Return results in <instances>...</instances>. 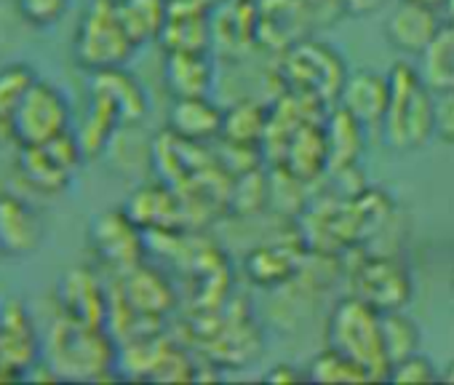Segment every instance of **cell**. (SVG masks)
I'll return each instance as SVG.
<instances>
[{
	"label": "cell",
	"mask_w": 454,
	"mask_h": 385,
	"mask_svg": "<svg viewBox=\"0 0 454 385\" xmlns=\"http://www.w3.org/2000/svg\"><path fill=\"white\" fill-rule=\"evenodd\" d=\"M393 217V199L385 190L361 187L318 199L302 217L300 231L310 252L340 257L372 241Z\"/></svg>",
	"instance_id": "obj_1"
},
{
	"label": "cell",
	"mask_w": 454,
	"mask_h": 385,
	"mask_svg": "<svg viewBox=\"0 0 454 385\" xmlns=\"http://www.w3.org/2000/svg\"><path fill=\"white\" fill-rule=\"evenodd\" d=\"M390 102L382 118V142L393 153L422 150L435 137V91L422 73L406 62H395L387 73Z\"/></svg>",
	"instance_id": "obj_2"
},
{
	"label": "cell",
	"mask_w": 454,
	"mask_h": 385,
	"mask_svg": "<svg viewBox=\"0 0 454 385\" xmlns=\"http://www.w3.org/2000/svg\"><path fill=\"white\" fill-rule=\"evenodd\" d=\"M187 326L190 342L198 345L211 366L247 369L265 350L262 329L254 324L244 302H224L214 310H195Z\"/></svg>",
	"instance_id": "obj_3"
},
{
	"label": "cell",
	"mask_w": 454,
	"mask_h": 385,
	"mask_svg": "<svg viewBox=\"0 0 454 385\" xmlns=\"http://www.w3.org/2000/svg\"><path fill=\"white\" fill-rule=\"evenodd\" d=\"M46 364L54 377L107 380L118 366V342L107 326H89L59 313L46 337Z\"/></svg>",
	"instance_id": "obj_4"
},
{
	"label": "cell",
	"mask_w": 454,
	"mask_h": 385,
	"mask_svg": "<svg viewBox=\"0 0 454 385\" xmlns=\"http://www.w3.org/2000/svg\"><path fill=\"white\" fill-rule=\"evenodd\" d=\"M348 75L350 73L345 57L316 38L292 43L278 54L276 65V78L284 86V91L302 94L326 107L340 102Z\"/></svg>",
	"instance_id": "obj_5"
},
{
	"label": "cell",
	"mask_w": 454,
	"mask_h": 385,
	"mask_svg": "<svg viewBox=\"0 0 454 385\" xmlns=\"http://www.w3.org/2000/svg\"><path fill=\"white\" fill-rule=\"evenodd\" d=\"M326 345L353 358L372 382L387 380L390 358L382 337V313L358 297H345L334 305L326 321Z\"/></svg>",
	"instance_id": "obj_6"
},
{
	"label": "cell",
	"mask_w": 454,
	"mask_h": 385,
	"mask_svg": "<svg viewBox=\"0 0 454 385\" xmlns=\"http://www.w3.org/2000/svg\"><path fill=\"white\" fill-rule=\"evenodd\" d=\"M260 49L278 57L292 43L337 25L348 17V9L345 0H260Z\"/></svg>",
	"instance_id": "obj_7"
},
{
	"label": "cell",
	"mask_w": 454,
	"mask_h": 385,
	"mask_svg": "<svg viewBox=\"0 0 454 385\" xmlns=\"http://www.w3.org/2000/svg\"><path fill=\"white\" fill-rule=\"evenodd\" d=\"M137 51V43L126 33L121 14H118V0H89L83 12V20L75 30L73 54L75 62L89 70H110L123 67Z\"/></svg>",
	"instance_id": "obj_8"
},
{
	"label": "cell",
	"mask_w": 454,
	"mask_h": 385,
	"mask_svg": "<svg viewBox=\"0 0 454 385\" xmlns=\"http://www.w3.org/2000/svg\"><path fill=\"white\" fill-rule=\"evenodd\" d=\"M350 295L364 300L377 313L403 310L414 297V279L406 263L385 255H366L348 268Z\"/></svg>",
	"instance_id": "obj_9"
},
{
	"label": "cell",
	"mask_w": 454,
	"mask_h": 385,
	"mask_svg": "<svg viewBox=\"0 0 454 385\" xmlns=\"http://www.w3.org/2000/svg\"><path fill=\"white\" fill-rule=\"evenodd\" d=\"M83 158L86 155L81 150V142L70 129L49 142L20 147V171L30 187L46 192V196H57L73 185V177Z\"/></svg>",
	"instance_id": "obj_10"
},
{
	"label": "cell",
	"mask_w": 454,
	"mask_h": 385,
	"mask_svg": "<svg viewBox=\"0 0 454 385\" xmlns=\"http://www.w3.org/2000/svg\"><path fill=\"white\" fill-rule=\"evenodd\" d=\"M89 244L97 260L115 276L142 265L150 249L145 231L123 209H107L97 215L89 225Z\"/></svg>",
	"instance_id": "obj_11"
},
{
	"label": "cell",
	"mask_w": 454,
	"mask_h": 385,
	"mask_svg": "<svg viewBox=\"0 0 454 385\" xmlns=\"http://www.w3.org/2000/svg\"><path fill=\"white\" fill-rule=\"evenodd\" d=\"M70 118L73 113L67 97L57 86L46 81H35V86L27 91V97L22 99V105L17 107L9 123L12 139H17L20 147L49 142L70 131Z\"/></svg>",
	"instance_id": "obj_12"
},
{
	"label": "cell",
	"mask_w": 454,
	"mask_h": 385,
	"mask_svg": "<svg viewBox=\"0 0 454 385\" xmlns=\"http://www.w3.org/2000/svg\"><path fill=\"white\" fill-rule=\"evenodd\" d=\"M260 0H227L211 12V54L216 59L241 62L260 51Z\"/></svg>",
	"instance_id": "obj_13"
},
{
	"label": "cell",
	"mask_w": 454,
	"mask_h": 385,
	"mask_svg": "<svg viewBox=\"0 0 454 385\" xmlns=\"http://www.w3.org/2000/svg\"><path fill=\"white\" fill-rule=\"evenodd\" d=\"M308 255L310 247L302 231H297L294 236L254 247L244 257V276L260 289H281L305 273Z\"/></svg>",
	"instance_id": "obj_14"
},
{
	"label": "cell",
	"mask_w": 454,
	"mask_h": 385,
	"mask_svg": "<svg viewBox=\"0 0 454 385\" xmlns=\"http://www.w3.org/2000/svg\"><path fill=\"white\" fill-rule=\"evenodd\" d=\"M121 209L145 231V236L187 231L182 196L163 179L139 185Z\"/></svg>",
	"instance_id": "obj_15"
},
{
	"label": "cell",
	"mask_w": 454,
	"mask_h": 385,
	"mask_svg": "<svg viewBox=\"0 0 454 385\" xmlns=\"http://www.w3.org/2000/svg\"><path fill=\"white\" fill-rule=\"evenodd\" d=\"M150 158H153L158 177L166 185H171L174 190H182L198 174H203L208 166L216 163V155L208 153L200 142H190V139L174 134L171 129H163L153 139Z\"/></svg>",
	"instance_id": "obj_16"
},
{
	"label": "cell",
	"mask_w": 454,
	"mask_h": 385,
	"mask_svg": "<svg viewBox=\"0 0 454 385\" xmlns=\"http://www.w3.org/2000/svg\"><path fill=\"white\" fill-rule=\"evenodd\" d=\"M38 334L27 308L20 300L0 302V377H22L35 366Z\"/></svg>",
	"instance_id": "obj_17"
},
{
	"label": "cell",
	"mask_w": 454,
	"mask_h": 385,
	"mask_svg": "<svg viewBox=\"0 0 454 385\" xmlns=\"http://www.w3.org/2000/svg\"><path fill=\"white\" fill-rule=\"evenodd\" d=\"M57 300L62 316L89 326H107L110 287H105L91 268H70L59 279Z\"/></svg>",
	"instance_id": "obj_18"
},
{
	"label": "cell",
	"mask_w": 454,
	"mask_h": 385,
	"mask_svg": "<svg viewBox=\"0 0 454 385\" xmlns=\"http://www.w3.org/2000/svg\"><path fill=\"white\" fill-rule=\"evenodd\" d=\"M441 25L443 22L438 17V9L414 4V0H401L385 22V38L395 51L406 57H422Z\"/></svg>",
	"instance_id": "obj_19"
},
{
	"label": "cell",
	"mask_w": 454,
	"mask_h": 385,
	"mask_svg": "<svg viewBox=\"0 0 454 385\" xmlns=\"http://www.w3.org/2000/svg\"><path fill=\"white\" fill-rule=\"evenodd\" d=\"M158 43L163 51H208L211 54V12L195 0H168V17Z\"/></svg>",
	"instance_id": "obj_20"
},
{
	"label": "cell",
	"mask_w": 454,
	"mask_h": 385,
	"mask_svg": "<svg viewBox=\"0 0 454 385\" xmlns=\"http://www.w3.org/2000/svg\"><path fill=\"white\" fill-rule=\"evenodd\" d=\"M43 236L41 217L14 192H0V255L27 257Z\"/></svg>",
	"instance_id": "obj_21"
},
{
	"label": "cell",
	"mask_w": 454,
	"mask_h": 385,
	"mask_svg": "<svg viewBox=\"0 0 454 385\" xmlns=\"http://www.w3.org/2000/svg\"><path fill=\"white\" fill-rule=\"evenodd\" d=\"M364 123L348 113L342 105H332L324 118L326 147H329V174H342L358 169L364 158Z\"/></svg>",
	"instance_id": "obj_22"
},
{
	"label": "cell",
	"mask_w": 454,
	"mask_h": 385,
	"mask_svg": "<svg viewBox=\"0 0 454 385\" xmlns=\"http://www.w3.org/2000/svg\"><path fill=\"white\" fill-rule=\"evenodd\" d=\"M214 62L208 51H168L163 59V83L176 97H208L214 89Z\"/></svg>",
	"instance_id": "obj_23"
},
{
	"label": "cell",
	"mask_w": 454,
	"mask_h": 385,
	"mask_svg": "<svg viewBox=\"0 0 454 385\" xmlns=\"http://www.w3.org/2000/svg\"><path fill=\"white\" fill-rule=\"evenodd\" d=\"M390 102V83L387 75L372 70H356L348 75L340 102L348 113H353L364 126H380Z\"/></svg>",
	"instance_id": "obj_24"
},
{
	"label": "cell",
	"mask_w": 454,
	"mask_h": 385,
	"mask_svg": "<svg viewBox=\"0 0 454 385\" xmlns=\"http://www.w3.org/2000/svg\"><path fill=\"white\" fill-rule=\"evenodd\" d=\"M224 110L214 105L208 97H176L168 107V126L174 134L190 142H211L222 134Z\"/></svg>",
	"instance_id": "obj_25"
},
{
	"label": "cell",
	"mask_w": 454,
	"mask_h": 385,
	"mask_svg": "<svg viewBox=\"0 0 454 385\" xmlns=\"http://www.w3.org/2000/svg\"><path fill=\"white\" fill-rule=\"evenodd\" d=\"M89 94L105 97L121 113L123 126L139 123L147 115V94L139 86V81L131 73H126L123 67H110V70L91 73Z\"/></svg>",
	"instance_id": "obj_26"
},
{
	"label": "cell",
	"mask_w": 454,
	"mask_h": 385,
	"mask_svg": "<svg viewBox=\"0 0 454 385\" xmlns=\"http://www.w3.org/2000/svg\"><path fill=\"white\" fill-rule=\"evenodd\" d=\"M268 118H270L268 105H262L257 99H241L233 107L224 110L219 139L227 142V145L260 147L262 150L265 131H268Z\"/></svg>",
	"instance_id": "obj_27"
},
{
	"label": "cell",
	"mask_w": 454,
	"mask_h": 385,
	"mask_svg": "<svg viewBox=\"0 0 454 385\" xmlns=\"http://www.w3.org/2000/svg\"><path fill=\"white\" fill-rule=\"evenodd\" d=\"M121 126H123L121 113L105 97L89 94V110L83 115V123L75 131L83 155L86 158H97L99 153H105V147L110 145V139L115 137V131Z\"/></svg>",
	"instance_id": "obj_28"
},
{
	"label": "cell",
	"mask_w": 454,
	"mask_h": 385,
	"mask_svg": "<svg viewBox=\"0 0 454 385\" xmlns=\"http://www.w3.org/2000/svg\"><path fill=\"white\" fill-rule=\"evenodd\" d=\"M118 14L126 33L139 49L160 38L168 17V0H118Z\"/></svg>",
	"instance_id": "obj_29"
},
{
	"label": "cell",
	"mask_w": 454,
	"mask_h": 385,
	"mask_svg": "<svg viewBox=\"0 0 454 385\" xmlns=\"http://www.w3.org/2000/svg\"><path fill=\"white\" fill-rule=\"evenodd\" d=\"M422 59V78L425 83L438 94V91H451L454 89V25L443 22L430 46L425 49Z\"/></svg>",
	"instance_id": "obj_30"
},
{
	"label": "cell",
	"mask_w": 454,
	"mask_h": 385,
	"mask_svg": "<svg viewBox=\"0 0 454 385\" xmlns=\"http://www.w3.org/2000/svg\"><path fill=\"white\" fill-rule=\"evenodd\" d=\"M308 382H316V385H348V382H372V380L353 358H348L337 348L326 345L324 350H318L310 358Z\"/></svg>",
	"instance_id": "obj_31"
},
{
	"label": "cell",
	"mask_w": 454,
	"mask_h": 385,
	"mask_svg": "<svg viewBox=\"0 0 454 385\" xmlns=\"http://www.w3.org/2000/svg\"><path fill=\"white\" fill-rule=\"evenodd\" d=\"M382 337H385V350H387L390 366L395 361L417 353L419 350V342H422L419 326L403 310L382 313Z\"/></svg>",
	"instance_id": "obj_32"
},
{
	"label": "cell",
	"mask_w": 454,
	"mask_h": 385,
	"mask_svg": "<svg viewBox=\"0 0 454 385\" xmlns=\"http://www.w3.org/2000/svg\"><path fill=\"white\" fill-rule=\"evenodd\" d=\"M38 75L33 73V67L27 65H6L0 70V123L9 126L17 107L22 105V99L27 97V91L35 86Z\"/></svg>",
	"instance_id": "obj_33"
},
{
	"label": "cell",
	"mask_w": 454,
	"mask_h": 385,
	"mask_svg": "<svg viewBox=\"0 0 454 385\" xmlns=\"http://www.w3.org/2000/svg\"><path fill=\"white\" fill-rule=\"evenodd\" d=\"M387 382L398 385H427V382H441V372H435L430 356L425 353H411L401 361H395L387 372Z\"/></svg>",
	"instance_id": "obj_34"
},
{
	"label": "cell",
	"mask_w": 454,
	"mask_h": 385,
	"mask_svg": "<svg viewBox=\"0 0 454 385\" xmlns=\"http://www.w3.org/2000/svg\"><path fill=\"white\" fill-rule=\"evenodd\" d=\"M20 14L35 25V28H49L54 22H59L67 9H70V0H17Z\"/></svg>",
	"instance_id": "obj_35"
},
{
	"label": "cell",
	"mask_w": 454,
	"mask_h": 385,
	"mask_svg": "<svg viewBox=\"0 0 454 385\" xmlns=\"http://www.w3.org/2000/svg\"><path fill=\"white\" fill-rule=\"evenodd\" d=\"M435 137L454 145V89L435 94Z\"/></svg>",
	"instance_id": "obj_36"
},
{
	"label": "cell",
	"mask_w": 454,
	"mask_h": 385,
	"mask_svg": "<svg viewBox=\"0 0 454 385\" xmlns=\"http://www.w3.org/2000/svg\"><path fill=\"white\" fill-rule=\"evenodd\" d=\"M262 380L270 382V385H294V382L308 380V372H302V369H300L297 364H292V361H281V364H273V366L265 372Z\"/></svg>",
	"instance_id": "obj_37"
},
{
	"label": "cell",
	"mask_w": 454,
	"mask_h": 385,
	"mask_svg": "<svg viewBox=\"0 0 454 385\" xmlns=\"http://www.w3.org/2000/svg\"><path fill=\"white\" fill-rule=\"evenodd\" d=\"M387 6V0H345L348 17H369Z\"/></svg>",
	"instance_id": "obj_38"
},
{
	"label": "cell",
	"mask_w": 454,
	"mask_h": 385,
	"mask_svg": "<svg viewBox=\"0 0 454 385\" xmlns=\"http://www.w3.org/2000/svg\"><path fill=\"white\" fill-rule=\"evenodd\" d=\"M195 4H198V6H203L206 12H216L222 4H227V0H195Z\"/></svg>",
	"instance_id": "obj_39"
},
{
	"label": "cell",
	"mask_w": 454,
	"mask_h": 385,
	"mask_svg": "<svg viewBox=\"0 0 454 385\" xmlns=\"http://www.w3.org/2000/svg\"><path fill=\"white\" fill-rule=\"evenodd\" d=\"M441 382H454V358L446 364V369L441 372Z\"/></svg>",
	"instance_id": "obj_40"
},
{
	"label": "cell",
	"mask_w": 454,
	"mask_h": 385,
	"mask_svg": "<svg viewBox=\"0 0 454 385\" xmlns=\"http://www.w3.org/2000/svg\"><path fill=\"white\" fill-rule=\"evenodd\" d=\"M414 4H425V6H433V9H443L446 0H414Z\"/></svg>",
	"instance_id": "obj_41"
},
{
	"label": "cell",
	"mask_w": 454,
	"mask_h": 385,
	"mask_svg": "<svg viewBox=\"0 0 454 385\" xmlns=\"http://www.w3.org/2000/svg\"><path fill=\"white\" fill-rule=\"evenodd\" d=\"M443 12H446L449 22L454 25V0H446V4H443Z\"/></svg>",
	"instance_id": "obj_42"
},
{
	"label": "cell",
	"mask_w": 454,
	"mask_h": 385,
	"mask_svg": "<svg viewBox=\"0 0 454 385\" xmlns=\"http://www.w3.org/2000/svg\"><path fill=\"white\" fill-rule=\"evenodd\" d=\"M4 137H12V129H9V126H4V123H0V139H4Z\"/></svg>",
	"instance_id": "obj_43"
},
{
	"label": "cell",
	"mask_w": 454,
	"mask_h": 385,
	"mask_svg": "<svg viewBox=\"0 0 454 385\" xmlns=\"http://www.w3.org/2000/svg\"><path fill=\"white\" fill-rule=\"evenodd\" d=\"M451 287H454V268H451Z\"/></svg>",
	"instance_id": "obj_44"
}]
</instances>
